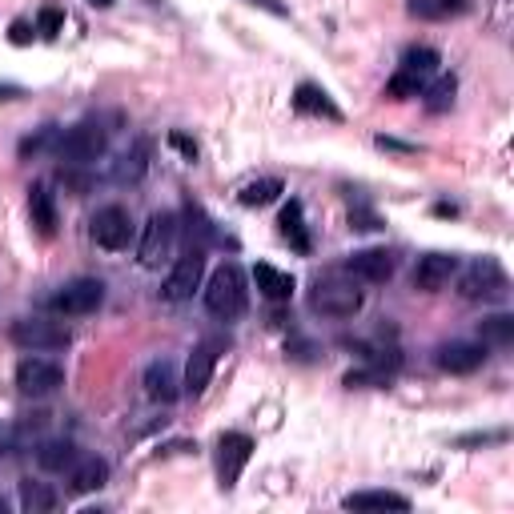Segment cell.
<instances>
[{
    "label": "cell",
    "mask_w": 514,
    "mask_h": 514,
    "mask_svg": "<svg viewBox=\"0 0 514 514\" xmlns=\"http://www.w3.org/2000/svg\"><path fill=\"white\" fill-rule=\"evenodd\" d=\"M286 193V185H282V177H257V181H249L241 193H237V201L245 205V209H262V205H270V201H278Z\"/></svg>",
    "instance_id": "24"
},
{
    "label": "cell",
    "mask_w": 514,
    "mask_h": 514,
    "mask_svg": "<svg viewBox=\"0 0 514 514\" xmlns=\"http://www.w3.org/2000/svg\"><path fill=\"white\" fill-rule=\"evenodd\" d=\"M205 310L221 322H237L249 310V286H245V274L233 262L213 270V278L205 286Z\"/></svg>",
    "instance_id": "1"
},
{
    "label": "cell",
    "mask_w": 514,
    "mask_h": 514,
    "mask_svg": "<svg viewBox=\"0 0 514 514\" xmlns=\"http://www.w3.org/2000/svg\"><path fill=\"white\" fill-rule=\"evenodd\" d=\"M21 506L33 514H49L61 506V494L49 482H21Z\"/></svg>",
    "instance_id": "25"
},
{
    "label": "cell",
    "mask_w": 514,
    "mask_h": 514,
    "mask_svg": "<svg viewBox=\"0 0 514 514\" xmlns=\"http://www.w3.org/2000/svg\"><path fill=\"white\" fill-rule=\"evenodd\" d=\"M410 17H422V21H446L450 9L442 0H410Z\"/></svg>",
    "instance_id": "33"
},
{
    "label": "cell",
    "mask_w": 514,
    "mask_h": 514,
    "mask_svg": "<svg viewBox=\"0 0 514 514\" xmlns=\"http://www.w3.org/2000/svg\"><path fill=\"white\" fill-rule=\"evenodd\" d=\"M390 382V370H382V366H366V370H350L346 374V386L354 390V386H386Z\"/></svg>",
    "instance_id": "32"
},
{
    "label": "cell",
    "mask_w": 514,
    "mask_h": 514,
    "mask_svg": "<svg viewBox=\"0 0 514 514\" xmlns=\"http://www.w3.org/2000/svg\"><path fill=\"white\" fill-rule=\"evenodd\" d=\"M29 217H33V225H37L41 237H53L57 233V201H53V193L45 185H33L29 189Z\"/></svg>",
    "instance_id": "22"
},
{
    "label": "cell",
    "mask_w": 514,
    "mask_h": 514,
    "mask_svg": "<svg viewBox=\"0 0 514 514\" xmlns=\"http://www.w3.org/2000/svg\"><path fill=\"white\" fill-rule=\"evenodd\" d=\"M278 229H282V237L298 249V253H310V229H306V213H302V201H290L286 209H282V217H278Z\"/></svg>",
    "instance_id": "23"
},
{
    "label": "cell",
    "mask_w": 514,
    "mask_h": 514,
    "mask_svg": "<svg viewBox=\"0 0 514 514\" xmlns=\"http://www.w3.org/2000/svg\"><path fill=\"white\" fill-rule=\"evenodd\" d=\"M61 382H65V370L53 358H37L33 354V358H21V366H17V390L21 394L41 398V394H53Z\"/></svg>",
    "instance_id": "12"
},
{
    "label": "cell",
    "mask_w": 514,
    "mask_h": 514,
    "mask_svg": "<svg viewBox=\"0 0 514 514\" xmlns=\"http://www.w3.org/2000/svg\"><path fill=\"white\" fill-rule=\"evenodd\" d=\"M89 233H93V241H97L101 249L121 253V249H129V241H133V217H129L125 205H105V209L93 213Z\"/></svg>",
    "instance_id": "8"
},
{
    "label": "cell",
    "mask_w": 514,
    "mask_h": 514,
    "mask_svg": "<svg viewBox=\"0 0 514 514\" xmlns=\"http://www.w3.org/2000/svg\"><path fill=\"white\" fill-rule=\"evenodd\" d=\"M350 221H354V229H378V225H382L370 209H350Z\"/></svg>",
    "instance_id": "37"
},
{
    "label": "cell",
    "mask_w": 514,
    "mask_h": 514,
    "mask_svg": "<svg viewBox=\"0 0 514 514\" xmlns=\"http://www.w3.org/2000/svg\"><path fill=\"white\" fill-rule=\"evenodd\" d=\"M354 282H366V286H382V282H390L394 278V270H398V262H394V253L390 249H358V253H350L346 257V266H342Z\"/></svg>",
    "instance_id": "11"
},
{
    "label": "cell",
    "mask_w": 514,
    "mask_h": 514,
    "mask_svg": "<svg viewBox=\"0 0 514 514\" xmlns=\"http://www.w3.org/2000/svg\"><path fill=\"white\" fill-rule=\"evenodd\" d=\"M454 274H458V257L454 253H426V257H418V266H414V290L438 294V290L450 286Z\"/></svg>",
    "instance_id": "13"
},
{
    "label": "cell",
    "mask_w": 514,
    "mask_h": 514,
    "mask_svg": "<svg viewBox=\"0 0 514 514\" xmlns=\"http://www.w3.org/2000/svg\"><path fill=\"white\" fill-rule=\"evenodd\" d=\"M506 294V270L498 257H474L458 278V298L462 302H494Z\"/></svg>",
    "instance_id": "3"
},
{
    "label": "cell",
    "mask_w": 514,
    "mask_h": 514,
    "mask_svg": "<svg viewBox=\"0 0 514 514\" xmlns=\"http://www.w3.org/2000/svg\"><path fill=\"white\" fill-rule=\"evenodd\" d=\"M5 510H9V502H5V498H0V514H5Z\"/></svg>",
    "instance_id": "44"
},
{
    "label": "cell",
    "mask_w": 514,
    "mask_h": 514,
    "mask_svg": "<svg viewBox=\"0 0 514 514\" xmlns=\"http://www.w3.org/2000/svg\"><path fill=\"white\" fill-rule=\"evenodd\" d=\"M61 29H65V13H61V9H57V5H45V9H41V13H37V33H41V37H49V41H53V37H57V33H61Z\"/></svg>",
    "instance_id": "31"
},
{
    "label": "cell",
    "mask_w": 514,
    "mask_h": 514,
    "mask_svg": "<svg viewBox=\"0 0 514 514\" xmlns=\"http://www.w3.org/2000/svg\"><path fill=\"white\" fill-rule=\"evenodd\" d=\"M422 89H426V77H418V73H406V69H398V73L386 81V97H390V101L422 97Z\"/></svg>",
    "instance_id": "29"
},
{
    "label": "cell",
    "mask_w": 514,
    "mask_h": 514,
    "mask_svg": "<svg viewBox=\"0 0 514 514\" xmlns=\"http://www.w3.org/2000/svg\"><path fill=\"white\" fill-rule=\"evenodd\" d=\"M213 370H217V342H201L193 346L189 362H185V378H181V394L189 398H201L213 382Z\"/></svg>",
    "instance_id": "14"
},
{
    "label": "cell",
    "mask_w": 514,
    "mask_h": 514,
    "mask_svg": "<svg viewBox=\"0 0 514 514\" xmlns=\"http://www.w3.org/2000/svg\"><path fill=\"white\" fill-rule=\"evenodd\" d=\"M378 149H394V153H414V145L394 141V137H378Z\"/></svg>",
    "instance_id": "40"
},
{
    "label": "cell",
    "mask_w": 514,
    "mask_h": 514,
    "mask_svg": "<svg viewBox=\"0 0 514 514\" xmlns=\"http://www.w3.org/2000/svg\"><path fill=\"white\" fill-rule=\"evenodd\" d=\"M294 109H298V113H306V117L342 121V109L334 105V97H330L322 85H314V81H302V85L294 89Z\"/></svg>",
    "instance_id": "17"
},
{
    "label": "cell",
    "mask_w": 514,
    "mask_h": 514,
    "mask_svg": "<svg viewBox=\"0 0 514 514\" xmlns=\"http://www.w3.org/2000/svg\"><path fill=\"white\" fill-rule=\"evenodd\" d=\"M145 394H149L153 402H165V406L181 398V378H177L173 362L157 358V362H149V366H145Z\"/></svg>",
    "instance_id": "16"
},
{
    "label": "cell",
    "mask_w": 514,
    "mask_h": 514,
    "mask_svg": "<svg viewBox=\"0 0 514 514\" xmlns=\"http://www.w3.org/2000/svg\"><path fill=\"white\" fill-rule=\"evenodd\" d=\"M362 306H366V294H362L354 282L338 278V274L318 278V282H314V290H310V310H314V314H322V318H338V322H346V318H358V314H362Z\"/></svg>",
    "instance_id": "2"
},
{
    "label": "cell",
    "mask_w": 514,
    "mask_h": 514,
    "mask_svg": "<svg viewBox=\"0 0 514 514\" xmlns=\"http://www.w3.org/2000/svg\"><path fill=\"white\" fill-rule=\"evenodd\" d=\"M249 458H253V438L249 434H241V430L221 434V442H217V478H221L225 490L237 486V478L249 466Z\"/></svg>",
    "instance_id": "10"
},
{
    "label": "cell",
    "mask_w": 514,
    "mask_h": 514,
    "mask_svg": "<svg viewBox=\"0 0 514 514\" xmlns=\"http://www.w3.org/2000/svg\"><path fill=\"white\" fill-rule=\"evenodd\" d=\"M454 93H458V81H454V77H438L430 89H422L430 113H446V109L454 105Z\"/></svg>",
    "instance_id": "30"
},
{
    "label": "cell",
    "mask_w": 514,
    "mask_h": 514,
    "mask_svg": "<svg viewBox=\"0 0 514 514\" xmlns=\"http://www.w3.org/2000/svg\"><path fill=\"white\" fill-rule=\"evenodd\" d=\"M442 5H446L450 13H466V0H442Z\"/></svg>",
    "instance_id": "42"
},
{
    "label": "cell",
    "mask_w": 514,
    "mask_h": 514,
    "mask_svg": "<svg viewBox=\"0 0 514 514\" xmlns=\"http://www.w3.org/2000/svg\"><path fill=\"white\" fill-rule=\"evenodd\" d=\"M17 97H25V89H21V85L0 81V105H5V101H17Z\"/></svg>",
    "instance_id": "39"
},
{
    "label": "cell",
    "mask_w": 514,
    "mask_h": 514,
    "mask_svg": "<svg viewBox=\"0 0 514 514\" xmlns=\"http://www.w3.org/2000/svg\"><path fill=\"white\" fill-rule=\"evenodd\" d=\"M173 241H177V213H169V209L153 213L145 233H141V245H137V262L149 266V270L161 266L169 257V249H173Z\"/></svg>",
    "instance_id": "7"
},
{
    "label": "cell",
    "mask_w": 514,
    "mask_h": 514,
    "mask_svg": "<svg viewBox=\"0 0 514 514\" xmlns=\"http://www.w3.org/2000/svg\"><path fill=\"white\" fill-rule=\"evenodd\" d=\"M145 169H149V141H133V149L117 161V169H113V177L117 181H141L145 177Z\"/></svg>",
    "instance_id": "26"
},
{
    "label": "cell",
    "mask_w": 514,
    "mask_h": 514,
    "mask_svg": "<svg viewBox=\"0 0 514 514\" xmlns=\"http://www.w3.org/2000/svg\"><path fill=\"white\" fill-rule=\"evenodd\" d=\"M53 141H57V125H45L37 137L21 141V153H25V157H29V153H41V149H45V145H53Z\"/></svg>",
    "instance_id": "34"
},
{
    "label": "cell",
    "mask_w": 514,
    "mask_h": 514,
    "mask_svg": "<svg viewBox=\"0 0 514 514\" xmlns=\"http://www.w3.org/2000/svg\"><path fill=\"white\" fill-rule=\"evenodd\" d=\"M109 482V462L97 458V454H81L77 466L69 470V490L73 494H89V490H101Z\"/></svg>",
    "instance_id": "18"
},
{
    "label": "cell",
    "mask_w": 514,
    "mask_h": 514,
    "mask_svg": "<svg viewBox=\"0 0 514 514\" xmlns=\"http://www.w3.org/2000/svg\"><path fill=\"white\" fill-rule=\"evenodd\" d=\"M89 5H93V9H109V5H113V0H89Z\"/></svg>",
    "instance_id": "43"
},
{
    "label": "cell",
    "mask_w": 514,
    "mask_h": 514,
    "mask_svg": "<svg viewBox=\"0 0 514 514\" xmlns=\"http://www.w3.org/2000/svg\"><path fill=\"white\" fill-rule=\"evenodd\" d=\"M490 442H506V430H482V434H462L458 446H490Z\"/></svg>",
    "instance_id": "35"
},
{
    "label": "cell",
    "mask_w": 514,
    "mask_h": 514,
    "mask_svg": "<svg viewBox=\"0 0 514 514\" xmlns=\"http://www.w3.org/2000/svg\"><path fill=\"white\" fill-rule=\"evenodd\" d=\"M346 510H410V498L398 490H358L342 498Z\"/></svg>",
    "instance_id": "21"
},
{
    "label": "cell",
    "mask_w": 514,
    "mask_h": 514,
    "mask_svg": "<svg viewBox=\"0 0 514 514\" xmlns=\"http://www.w3.org/2000/svg\"><path fill=\"white\" fill-rule=\"evenodd\" d=\"M434 362L446 374H474L486 362V346L482 342H446V346H438Z\"/></svg>",
    "instance_id": "15"
},
{
    "label": "cell",
    "mask_w": 514,
    "mask_h": 514,
    "mask_svg": "<svg viewBox=\"0 0 514 514\" xmlns=\"http://www.w3.org/2000/svg\"><path fill=\"white\" fill-rule=\"evenodd\" d=\"M478 342L482 346H510L514 342V318L510 314H490L478 322Z\"/></svg>",
    "instance_id": "27"
},
{
    "label": "cell",
    "mask_w": 514,
    "mask_h": 514,
    "mask_svg": "<svg viewBox=\"0 0 514 514\" xmlns=\"http://www.w3.org/2000/svg\"><path fill=\"white\" fill-rule=\"evenodd\" d=\"M169 145H173V149H181V153H185L189 161L197 157V141H189L185 133H169Z\"/></svg>",
    "instance_id": "38"
},
{
    "label": "cell",
    "mask_w": 514,
    "mask_h": 514,
    "mask_svg": "<svg viewBox=\"0 0 514 514\" xmlns=\"http://www.w3.org/2000/svg\"><path fill=\"white\" fill-rule=\"evenodd\" d=\"M442 65V57L434 53V49H426V45H410L406 53H402V65L398 69H406V73H418V77H426V73H434Z\"/></svg>",
    "instance_id": "28"
},
{
    "label": "cell",
    "mask_w": 514,
    "mask_h": 514,
    "mask_svg": "<svg viewBox=\"0 0 514 514\" xmlns=\"http://www.w3.org/2000/svg\"><path fill=\"white\" fill-rule=\"evenodd\" d=\"M77 458H81V450H77V442H69V438H49V442L37 446V462H41V470H49V474L73 470Z\"/></svg>",
    "instance_id": "20"
},
{
    "label": "cell",
    "mask_w": 514,
    "mask_h": 514,
    "mask_svg": "<svg viewBox=\"0 0 514 514\" xmlns=\"http://www.w3.org/2000/svg\"><path fill=\"white\" fill-rule=\"evenodd\" d=\"M249 5H257V9H266V13H274V17H286V9L278 5V0H249Z\"/></svg>",
    "instance_id": "41"
},
{
    "label": "cell",
    "mask_w": 514,
    "mask_h": 514,
    "mask_svg": "<svg viewBox=\"0 0 514 514\" xmlns=\"http://www.w3.org/2000/svg\"><path fill=\"white\" fill-rule=\"evenodd\" d=\"M105 149H109V133L97 121H81L57 137V157L69 165H93L105 157Z\"/></svg>",
    "instance_id": "5"
},
{
    "label": "cell",
    "mask_w": 514,
    "mask_h": 514,
    "mask_svg": "<svg viewBox=\"0 0 514 514\" xmlns=\"http://www.w3.org/2000/svg\"><path fill=\"white\" fill-rule=\"evenodd\" d=\"M105 306V282L97 278H77L69 286H61L57 294H49L45 310L57 314V318H85V314H97Z\"/></svg>",
    "instance_id": "4"
},
{
    "label": "cell",
    "mask_w": 514,
    "mask_h": 514,
    "mask_svg": "<svg viewBox=\"0 0 514 514\" xmlns=\"http://www.w3.org/2000/svg\"><path fill=\"white\" fill-rule=\"evenodd\" d=\"M201 278H205V253L201 249H189L185 257H177L165 286H161V298L165 302H189L197 290H201Z\"/></svg>",
    "instance_id": "9"
},
{
    "label": "cell",
    "mask_w": 514,
    "mask_h": 514,
    "mask_svg": "<svg viewBox=\"0 0 514 514\" xmlns=\"http://www.w3.org/2000/svg\"><path fill=\"white\" fill-rule=\"evenodd\" d=\"M253 282H257V294H262L266 302H290L294 298V278L270 262L253 266Z\"/></svg>",
    "instance_id": "19"
},
{
    "label": "cell",
    "mask_w": 514,
    "mask_h": 514,
    "mask_svg": "<svg viewBox=\"0 0 514 514\" xmlns=\"http://www.w3.org/2000/svg\"><path fill=\"white\" fill-rule=\"evenodd\" d=\"M9 338L21 350H65L73 342V330L53 318H21L9 326Z\"/></svg>",
    "instance_id": "6"
},
{
    "label": "cell",
    "mask_w": 514,
    "mask_h": 514,
    "mask_svg": "<svg viewBox=\"0 0 514 514\" xmlns=\"http://www.w3.org/2000/svg\"><path fill=\"white\" fill-rule=\"evenodd\" d=\"M33 33H37V25H29V21H13L9 41H13V45H29V41H33Z\"/></svg>",
    "instance_id": "36"
}]
</instances>
